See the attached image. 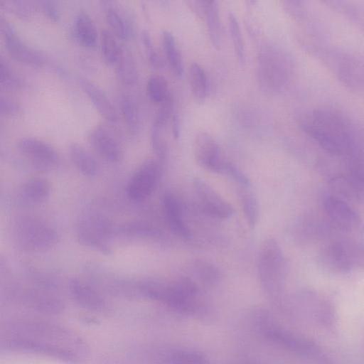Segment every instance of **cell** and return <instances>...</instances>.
<instances>
[{
  "instance_id": "22",
  "label": "cell",
  "mask_w": 364,
  "mask_h": 364,
  "mask_svg": "<svg viewBox=\"0 0 364 364\" xmlns=\"http://www.w3.org/2000/svg\"><path fill=\"white\" fill-rule=\"evenodd\" d=\"M207 29L213 47L219 50L222 41V28L218 4L215 1H206L205 12Z\"/></svg>"
},
{
  "instance_id": "29",
  "label": "cell",
  "mask_w": 364,
  "mask_h": 364,
  "mask_svg": "<svg viewBox=\"0 0 364 364\" xmlns=\"http://www.w3.org/2000/svg\"><path fill=\"white\" fill-rule=\"evenodd\" d=\"M117 232L132 237H156L161 233L159 230L147 223L132 221L117 228Z\"/></svg>"
},
{
  "instance_id": "18",
  "label": "cell",
  "mask_w": 364,
  "mask_h": 364,
  "mask_svg": "<svg viewBox=\"0 0 364 364\" xmlns=\"http://www.w3.org/2000/svg\"><path fill=\"white\" fill-rule=\"evenodd\" d=\"M105 9V18L111 32L118 38L126 40L132 34L131 23L127 16L114 5L113 1L101 2Z\"/></svg>"
},
{
  "instance_id": "3",
  "label": "cell",
  "mask_w": 364,
  "mask_h": 364,
  "mask_svg": "<svg viewBox=\"0 0 364 364\" xmlns=\"http://www.w3.org/2000/svg\"><path fill=\"white\" fill-rule=\"evenodd\" d=\"M12 235L16 246L29 252L50 250L59 240V235L52 226L30 215H21L15 219Z\"/></svg>"
},
{
  "instance_id": "25",
  "label": "cell",
  "mask_w": 364,
  "mask_h": 364,
  "mask_svg": "<svg viewBox=\"0 0 364 364\" xmlns=\"http://www.w3.org/2000/svg\"><path fill=\"white\" fill-rule=\"evenodd\" d=\"M116 74L119 81L127 86H133L138 80L137 69L131 54L122 50L119 59L115 65Z\"/></svg>"
},
{
  "instance_id": "14",
  "label": "cell",
  "mask_w": 364,
  "mask_h": 364,
  "mask_svg": "<svg viewBox=\"0 0 364 364\" xmlns=\"http://www.w3.org/2000/svg\"><path fill=\"white\" fill-rule=\"evenodd\" d=\"M317 262L327 273L344 274L352 270L341 240L331 242L321 249Z\"/></svg>"
},
{
  "instance_id": "38",
  "label": "cell",
  "mask_w": 364,
  "mask_h": 364,
  "mask_svg": "<svg viewBox=\"0 0 364 364\" xmlns=\"http://www.w3.org/2000/svg\"><path fill=\"white\" fill-rule=\"evenodd\" d=\"M224 172L230 175L235 181L242 187L250 186V180L246 175L232 164L228 162L225 166Z\"/></svg>"
},
{
  "instance_id": "8",
  "label": "cell",
  "mask_w": 364,
  "mask_h": 364,
  "mask_svg": "<svg viewBox=\"0 0 364 364\" xmlns=\"http://www.w3.org/2000/svg\"><path fill=\"white\" fill-rule=\"evenodd\" d=\"M0 27L6 49L14 60L31 66L45 63L44 55L23 41L7 20L1 18Z\"/></svg>"
},
{
  "instance_id": "7",
  "label": "cell",
  "mask_w": 364,
  "mask_h": 364,
  "mask_svg": "<svg viewBox=\"0 0 364 364\" xmlns=\"http://www.w3.org/2000/svg\"><path fill=\"white\" fill-rule=\"evenodd\" d=\"M160 176L157 161L148 159L143 162L129 178L126 188L127 197L134 201H141L155 189Z\"/></svg>"
},
{
  "instance_id": "36",
  "label": "cell",
  "mask_w": 364,
  "mask_h": 364,
  "mask_svg": "<svg viewBox=\"0 0 364 364\" xmlns=\"http://www.w3.org/2000/svg\"><path fill=\"white\" fill-rule=\"evenodd\" d=\"M0 4L2 8H4L12 12L16 16L23 19L29 18L33 11V4L26 1H1Z\"/></svg>"
},
{
  "instance_id": "20",
  "label": "cell",
  "mask_w": 364,
  "mask_h": 364,
  "mask_svg": "<svg viewBox=\"0 0 364 364\" xmlns=\"http://www.w3.org/2000/svg\"><path fill=\"white\" fill-rule=\"evenodd\" d=\"M50 193V185L48 180L36 177L25 181L20 188V197L29 204H36L46 200Z\"/></svg>"
},
{
  "instance_id": "13",
  "label": "cell",
  "mask_w": 364,
  "mask_h": 364,
  "mask_svg": "<svg viewBox=\"0 0 364 364\" xmlns=\"http://www.w3.org/2000/svg\"><path fill=\"white\" fill-rule=\"evenodd\" d=\"M87 140L95 151L107 161L115 163L123 156L122 147L113 133L105 126H96L88 135Z\"/></svg>"
},
{
  "instance_id": "39",
  "label": "cell",
  "mask_w": 364,
  "mask_h": 364,
  "mask_svg": "<svg viewBox=\"0 0 364 364\" xmlns=\"http://www.w3.org/2000/svg\"><path fill=\"white\" fill-rule=\"evenodd\" d=\"M19 105L7 96L0 97V113L4 116H12L18 113Z\"/></svg>"
},
{
  "instance_id": "21",
  "label": "cell",
  "mask_w": 364,
  "mask_h": 364,
  "mask_svg": "<svg viewBox=\"0 0 364 364\" xmlns=\"http://www.w3.org/2000/svg\"><path fill=\"white\" fill-rule=\"evenodd\" d=\"M74 32L77 41L85 48H93L97 41L96 26L88 14L80 11L74 22Z\"/></svg>"
},
{
  "instance_id": "6",
  "label": "cell",
  "mask_w": 364,
  "mask_h": 364,
  "mask_svg": "<svg viewBox=\"0 0 364 364\" xmlns=\"http://www.w3.org/2000/svg\"><path fill=\"white\" fill-rule=\"evenodd\" d=\"M257 272L261 282L269 289L279 287L285 273V260L282 249L273 238L264 240L257 257Z\"/></svg>"
},
{
  "instance_id": "24",
  "label": "cell",
  "mask_w": 364,
  "mask_h": 364,
  "mask_svg": "<svg viewBox=\"0 0 364 364\" xmlns=\"http://www.w3.org/2000/svg\"><path fill=\"white\" fill-rule=\"evenodd\" d=\"M119 107L129 130L133 133L137 132L140 127V116L134 99L130 95L122 94L119 97Z\"/></svg>"
},
{
  "instance_id": "15",
  "label": "cell",
  "mask_w": 364,
  "mask_h": 364,
  "mask_svg": "<svg viewBox=\"0 0 364 364\" xmlns=\"http://www.w3.org/2000/svg\"><path fill=\"white\" fill-rule=\"evenodd\" d=\"M68 289L73 299L82 306L95 311L105 307L101 295L89 284L79 278H72L68 282Z\"/></svg>"
},
{
  "instance_id": "19",
  "label": "cell",
  "mask_w": 364,
  "mask_h": 364,
  "mask_svg": "<svg viewBox=\"0 0 364 364\" xmlns=\"http://www.w3.org/2000/svg\"><path fill=\"white\" fill-rule=\"evenodd\" d=\"M69 155L76 168L84 176L93 177L99 171L95 157L81 144L73 142L69 145Z\"/></svg>"
},
{
  "instance_id": "30",
  "label": "cell",
  "mask_w": 364,
  "mask_h": 364,
  "mask_svg": "<svg viewBox=\"0 0 364 364\" xmlns=\"http://www.w3.org/2000/svg\"><path fill=\"white\" fill-rule=\"evenodd\" d=\"M146 92L149 100L159 105L171 95L166 79L159 75H153L149 77Z\"/></svg>"
},
{
  "instance_id": "31",
  "label": "cell",
  "mask_w": 364,
  "mask_h": 364,
  "mask_svg": "<svg viewBox=\"0 0 364 364\" xmlns=\"http://www.w3.org/2000/svg\"><path fill=\"white\" fill-rule=\"evenodd\" d=\"M228 26L234 51L240 65L245 63V49L237 18L232 12L228 14Z\"/></svg>"
},
{
  "instance_id": "42",
  "label": "cell",
  "mask_w": 364,
  "mask_h": 364,
  "mask_svg": "<svg viewBox=\"0 0 364 364\" xmlns=\"http://www.w3.org/2000/svg\"><path fill=\"white\" fill-rule=\"evenodd\" d=\"M171 129L173 137L177 139L180 136V124L178 114L173 113L171 117Z\"/></svg>"
},
{
  "instance_id": "35",
  "label": "cell",
  "mask_w": 364,
  "mask_h": 364,
  "mask_svg": "<svg viewBox=\"0 0 364 364\" xmlns=\"http://www.w3.org/2000/svg\"><path fill=\"white\" fill-rule=\"evenodd\" d=\"M141 40L150 65L154 69L161 68L163 66L162 59L154 47L149 31L146 30L141 31Z\"/></svg>"
},
{
  "instance_id": "27",
  "label": "cell",
  "mask_w": 364,
  "mask_h": 364,
  "mask_svg": "<svg viewBox=\"0 0 364 364\" xmlns=\"http://www.w3.org/2000/svg\"><path fill=\"white\" fill-rule=\"evenodd\" d=\"M116 38L109 30H103L100 33L102 56L105 62L109 65H116L123 50Z\"/></svg>"
},
{
  "instance_id": "4",
  "label": "cell",
  "mask_w": 364,
  "mask_h": 364,
  "mask_svg": "<svg viewBox=\"0 0 364 364\" xmlns=\"http://www.w3.org/2000/svg\"><path fill=\"white\" fill-rule=\"evenodd\" d=\"M258 79L267 92L280 91L289 80L293 70L292 61L282 50L264 47L258 56Z\"/></svg>"
},
{
  "instance_id": "17",
  "label": "cell",
  "mask_w": 364,
  "mask_h": 364,
  "mask_svg": "<svg viewBox=\"0 0 364 364\" xmlns=\"http://www.w3.org/2000/svg\"><path fill=\"white\" fill-rule=\"evenodd\" d=\"M162 205L170 230L175 235L188 239L191 237V232L183 220L181 209L176 197L172 193H165L163 196Z\"/></svg>"
},
{
  "instance_id": "37",
  "label": "cell",
  "mask_w": 364,
  "mask_h": 364,
  "mask_svg": "<svg viewBox=\"0 0 364 364\" xmlns=\"http://www.w3.org/2000/svg\"><path fill=\"white\" fill-rule=\"evenodd\" d=\"M38 4L42 12L50 20L58 21L60 16L59 6L57 2L51 0H43L38 1Z\"/></svg>"
},
{
  "instance_id": "9",
  "label": "cell",
  "mask_w": 364,
  "mask_h": 364,
  "mask_svg": "<svg viewBox=\"0 0 364 364\" xmlns=\"http://www.w3.org/2000/svg\"><path fill=\"white\" fill-rule=\"evenodd\" d=\"M322 205L326 218L336 230L350 231L360 225L359 215L343 198L333 195L326 196Z\"/></svg>"
},
{
  "instance_id": "41",
  "label": "cell",
  "mask_w": 364,
  "mask_h": 364,
  "mask_svg": "<svg viewBox=\"0 0 364 364\" xmlns=\"http://www.w3.org/2000/svg\"><path fill=\"white\" fill-rule=\"evenodd\" d=\"M186 3L196 15L200 17L205 16L206 1H188Z\"/></svg>"
},
{
  "instance_id": "23",
  "label": "cell",
  "mask_w": 364,
  "mask_h": 364,
  "mask_svg": "<svg viewBox=\"0 0 364 364\" xmlns=\"http://www.w3.org/2000/svg\"><path fill=\"white\" fill-rule=\"evenodd\" d=\"M164 53L172 73L176 77H181L183 66L181 55L178 49L175 38L171 33L164 31L161 35Z\"/></svg>"
},
{
  "instance_id": "10",
  "label": "cell",
  "mask_w": 364,
  "mask_h": 364,
  "mask_svg": "<svg viewBox=\"0 0 364 364\" xmlns=\"http://www.w3.org/2000/svg\"><path fill=\"white\" fill-rule=\"evenodd\" d=\"M193 154L202 168L215 173L224 172L227 161L221 155L216 141L208 133L200 132L195 137Z\"/></svg>"
},
{
  "instance_id": "32",
  "label": "cell",
  "mask_w": 364,
  "mask_h": 364,
  "mask_svg": "<svg viewBox=\"0 0 364 364\" xmlns=\"http://www.w3.org/2000/svg\"><path fill=\"white\" fill-rule=\"evenodd\" d=\"M342 243L352 270L364 271V245L348 240H342Z\"/></svg>"
},
{
  "instance_id": "34",
  "label": "cell",
  "mask_w": 364,
  "mask_h": 364,
  "mask_svg": "<svg viewBox=\"0 0 364 364\" xmlns=\"http://www.w3.org/2000/svg\"><path fill=\"white\" fill-rule=\"evenodd\" d=\"M164 127L152 124L150 132L151 144L159 161H164L167 157V146L163 135Z\"/></svg>"
},
{
  "instance_id": "1",
  "label": "cell",
  "mask_w": 364,
  "mask_h": 364,
  "mask_svg": "<svg viewBox=\"0 0 364 364\" xmlns=\"http://www.w3.org/2000/svg\"><path fill=\"white\" fill-rule=\"evenodd\" d=\"M6 349L37 353L68 361L79 359L85 346L71 331L60 326L39 321L21 320L6 328Z\"/></svg>"
},
{
  "instance_id": "16",
  "label": "cell",
  "mask_w": 364,
  "mask_h": 364,
  "mask_svg": "<svg viewBox=\"0 0 364 364\" xmlns=\"http://www.w3.org/2000/svg\"><path fill=\"white\" fill-rule=\"evenodd\" d=\"M80 85L99 114L106 120L114 122L117 120V110L105 92L90 80L80 78Z\"/></svg>"
},
{
  "instance_id": "11",
  "label": "cell",
  "mask_w": 364,
  "mask_h": 364,
  "mask_svg": "<svg viewBox=\"0 0 364 364\" xmlns=\"http://www.w3.org/2000/svg\"><path fill=\"white\" fill-rule=\"evenodd\" d=\"M17 149L38 168L55 166L59 161L56 150L48 143L35 137L21 138L17 142Z\"/></svg>"
},
{
  "instance_id": "26",
  "label": "cell",
  "mask_w": 364,
  "mask_h": 364,
  "mask_svg": "<svg viewBox=\"0 0 364 364\" xmlns=\"http://www.w3.org/2000/svg\"><path fill=\"white\" fill-rule=\"evenodd\" d=\"M189 80L196 102L203 103L208 94V81L203 68L197 63H193L190 66Z\"/></svg>"
},
{
  "instance_id": "33",
  "label": "cell",
  "mask_w": 364,
  "mask_h": 364,
  "mask_svg": "<svg viewBox=\"0 0 364 364\" xmlns=\"http://www.w3.org/2000/svg\"><path fill=\"white\" fill-rule=\"evenodd\" d=\"M0 83L3 89L13 90L21 87V78L2 57L0 59Z\"/></svg>"
},
{
  "instance_id": "40",
  "label": "cell",
  "mask_w": 364,
  "mask_h": 364,
  "mask_svg": "<svg viewBox=\"0 0 364 364\" xmlns=\"http://www.w3.org/2000/svg\"><path fill=\"white\" fill-rule=\"evenodd\" d=\"M196 272L205 279L212 280L218 277V269L210 264L200 262L196 266Z\"/></svg>"
},
{
  "instance_id": "5",
  "label": "cell",
  "mask_w": 364,
  "mask_h": 364,
  "mask_svg": "<svg viewBox=\"0 0 364 364\" xmlns=\"http://www.w3.org/2000/svg\"><path fill=\"white\" fill-rule=\"evenodd\" d=\"M117 228L104 215L88 213L79 219L76 227L78 242L102 254L112 252L109 240L117 232Z\"/></svg>"
},
{
  "instance_id": "2",
  "label": "cell",
  "mask_w": 364,
  "mask_h": 364,
  "mask_svg": "<svg viewBox=\"0 0 364 364\" xmlns=\"http://www.w3.org/2000/svg\"><path fill=\"white\" fill-rule=\"evenodd\" d=\"M298 122L306 136L328 154L343 159L358 155L357 130L340 111L314 108L301 114Z\"/></svg>"
},
{
  "instance_id": "28",
  "label": "cell",
  "mask_w": 364,
  "mask_h": 364,
  "mask_svg": "<svg viewBox=\"0 0 364 364\" xmlns=\"http://www.w3.org/2000/svg\"><path fill=\"white\" fill-rule=\"evenodd\" d=\"M239 196L247 223L251 228H255L259 217V207L257 199L249 189V186H242Z\"/></svg>"
},
{
  "instance_id": "12",
  "label": "cell",
  "mask_w": 364,
  "mask_h": 364,
  "mask_svg": "<svg viewBox=\"0 0 364 364\" xmlns=\"http://www.w3.org/2000/svg\"><path fill=\"white\" fill-rule=\"evenodd\" d=\"M200 205L210 215L218 219H228L232 217L234 209L210 186L200 178L193 181Z\"/></svg>"
}]
</instances>
